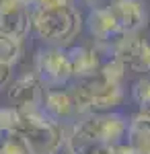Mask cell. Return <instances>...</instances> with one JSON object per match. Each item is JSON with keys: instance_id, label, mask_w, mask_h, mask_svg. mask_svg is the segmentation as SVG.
<instances>
[{"instance_id": "6da1fadb", "label": "cell", "mask_w": 150, "mask_h": 154, "mask_svg": "<svg viewBox=\"0 0 150 154\" xmlns=\"http://www.w3.org/2000/svg\"><path fill=\"white\" fill-rule=\"evenodd\" d=\"M127 121L119 113H91L72 125L66 136V146L72 154H86L99 144H119L127 136Z\"/></svg>"}, {"instance_id": "7a4b0ae2", "label": "cell", "mask_w": 150, "mask_h": 154, "mask_svg": "<svg viewBox=\"0 0 150 154\" xmlns=\"http://www.w3.org/2000/svg\"><path fill=\"white\" fill-rule=\"evenodd\" d=\"M84 19L82 12L70 6H56V8H33L31 31L41 41L56 48H66L80 35Z\"/></svg>"}, {"instance_id": "3957f363", "label": "cell", "mask_w": 150, "mask_h": 154, "mask_svg": "<svg viewBox=\"0 0 150 154\" xmlns=\"http://www.w3.org/2000/svg\"><path fill=\"white\" fill-rule=\"evenodd\" d=\"M72 99L76 105V115H91V113H109L123 101V86L97 72L95 76L82 78L72 86Z\"/></svg>"}, {"instance_id": "277c9868", "label": "cell", "mask_w": 150, "mask_h": 154, "mask_svg": "<svg viewBox=\"0 0 150 154\" xmlns=\"http://www.w3.org/2000/svg\"><path fill=\"white\" fill-rule=\"evenodd\" d=\"M17 131L31 154H58L62 146H66V131L62 121L49 117L45 111L21 113Z\"/></svg>"}, {"instance_id": "5b68a950", "label": "cell", "mask_w": 150, "mask_h": 154, "mask_svg": "<svg viewBox=\"0 0 150 154\" xmlns=\"http://www.w3.org/2000/svg\"><path fill=\"white\" fill-rule=\"evenodd\" d=\"M35 74L49 88H58V86L68 84L70 78L74 76L68 49L56 48V45L41 49L35 58Z\"/></svg>"}, {"instance_id": "8992f818", "label": "cell", "mask_w": 150, "mask_h": 154, "mask_svg": "<svg viewBox=\"0 0 150 154\" xmlns=\"http://www.w3.org/2000/svg\"><path fill=\"white\" fill-rule=\"evenodd\" d=\"M111 56L132 74L150 72V43L140 35H126L111 45Z\"/></svg>"}, {"instance_id": "52a82bcc", "label": "cell", "mask_w": 150, "mask_h": 154, "mask_svg": "<svg viewBox=\"0 0 150 154\" xmlns=\"http://www.w3.org/2000/svg\"><path fill=\"white\" fill-rule=\"evenodd\" d=\"M43 82L37 78V74H23L19 76L8 88V101L12 109L19 113L41 111L43 107Z\"/></svg>"}, {"instance_id": "ba28073f", "label": "cell", "mask_w": 150, "mask_h": 154, "mask_svg": "<svg viewBox=\"0 0 150 154\" xmlns=\"http://www.w3.org/2000/svg\"><path fill=\"white\" fill-rule=\"evenodd\" d=\"M33 8L23 0H0V33L23 41L31 31Z\"/></svg>"}, {"instance_id": "9c48e42d", "label": "cell", "mask_w": 150, "mask_h": 154, "mask_svg": "<svg viewBox=\"0 0 150 154\" xmlns=\"http://www.w3.org/2000/svg\"><path fill=\"white\" fill-rule=\"evenodd\" d=\"M111 12L123 35H138L148 25V11L142 0H119Z\"/></svg>"}, {"instance_id": "30bf717a", "label": "cell", "mask_w": 150, "mask_h": 154, "mask_svg": "<svg viewBox=\"0 0 150 154\" xmlns=\"http://www.w3.org/2000/svg\"><path fill=\"white\" fill-rule=\"evenodd\" d=\"M84 23H86V29L91 31V35L95 37L99 43H109V45H113L121 37H126L121 33V29H119V25H117L111 8H109V11H91Z\"/></svg>"}, {"instance_id": "8fae6325", "label": "cell", "mask_w": 150, "mask_h": 154, "mask_svg": "<svg viewBox=\"0 0 150 154\" xmlns=\"http://www.w3.org/2000/svg\"><path fill=\"white\" fill-rule=\"evenodd\" d=\"M49 117L58 119V121H66V119H72L76 115V105H74V99H72V93L66 91V88H47L43 93V107Z\"/></svg>"}, {"instance_id": "7c38bea8", "label": "cell", "mask_w": 150, "mask_h": 154, "mask_svg": "<svg viewBox=\"0 0 150 154\" xmlns=\"http://www.w3.org/2000/svg\"><path fill=\"white\" fill-rule=\"evenodd\" d=\"M68 56H70V64H72V74L78 80L95 76L101 70L103 60L99 56V49L89 48V45H74V48L68 49Z\"/></svg>"}, {"instance_id": "4fadbf2b", "label": "cell", "mask_w": 150, "mask_h": 154, "mask_svg": "<svg viewBox=\"0 0 150 154\" xmlns=\"http://www.w3.org/2000/svg\"><path fill=\"white\" fill-rule=\"evenodd\" d=\"M126 142L136 154H150V117L138 113L130 119Z\"/></svg>"}, {"instance_id": "5bb4252c", "label": "cell", "mask_w": 150, "mask_h": 154, "mask_svg": "<svg viewBox=\"0 0 150 154\" xmlns=\"http://www.w3.org/2000/svg\"><path fill=\"white\" fill-rule=\"evenodd\" d=\"M21 113L12 107H0V152L6 146V142L17 134Z\"/></svg>"}, {"instance_id": "9a60e30c", "label": "cell", "mask_w": 150, "mask_h": 154, "mask_svg": "<svg viewBox=\"0 0 150 154\" xmlns=\"http://www.w3.org/2000/svg\"><path fill=\"white\" fill-rule=\"evenodd\" d=\"M23 54V41L12 35L0 33V62L14 66Z\"/></svg>"}, {"instance_id": "2e32d148", "label": "cell", "mask_w": 150, "mask_h": 154, "mask_svg": "<svg viewBox=\"0 0 150 154\" xmlns=\"http://www.w3.org/2000/svg\"><path fill=\"white\" fill-rule=\"evenodd\" d=\"M132 97L136 101V105L140 107V113L150 117V76H144L134 82L132 86Z\"/></svg>"}, {"instance_id": "e0dca14e", "label": "cell", "mask_w": 150, "mask_h": 154, "mask_svg": "<svg viewBox=\"0 0 150 154\" xmlns=\"http://www.w3.org/2000/svg\"><path fill=\"white\" fill-rule=\"evenodd\" d=\"M86 154H136L127 142H119V144H99L92 146Z\"/></svg>"}, {"instance_id": "ac0fdd59", "label": "cell", "mask_w": 150, "mask_h": 154, "mask_svg": "<svg viewBox=\"0 0 150 154\" xmlns=\"http://www.w3.org/2000/svg\"><path fill=\"white\" fill-rule=\"evenodd\" d=\"M0 154H31V152H29V148H27L25 140L19 136V131H17L11 140L6 142V146L2 148V152H0Z\"/></svg>"}, {"instance_id": "d6986e66", "label": "cell", "mask_w": 150, "mask_h": 154, "mask_svg": "<svg viewBox=\"0 0 150 154\" xmlns=\"http://www.w3.org/2000/svg\"><path fill=\"white\" fill-rule=\"evenodd\" d=\"M74 0H33V8H56V6H70Z\"/></svg>"}, {"instance_id": "ffe728a7", "label": "cell", "mask_w": 150, "mask_h": 154, "mask_svg": "<svg viewBox=\"0 0 150 154\" xmlns=\"http://www.w3.org/2000/svg\"><path fill=\"white\" fill-rule=\"evenodd\" d=\"M84 2H86V6H91V11H109L119 0H84Z\"/></svg>"}, {"instance_id": "44dd1931", "label": "cell", "mask_w": 150, "mask_h": 154, "mask_svg": "<svg viewBox=\"0 0 150 154\" xmlns=\"http://www.w3.org/2000/svg\"><path fill=\"white\" fill-rule=\"evenodd\" d=\"M11 78H12V66L11 64L0 62V91H2L4 86H8Z\"/></svg>"}, {"instance_id": "7402d4cb", "label": "cell", "mask_w": 150, "mask_h": 154, "mask_svg": "<svg viewBox=\"0 0 150 154\" xmlns=\"http://www.w3.org/2000/svg\"><path fill=\"white\" fill-rule=\"evenodd\" d=\"M23 2H27V4H33V0H23Z\"/></svg>"}]
</instances>
